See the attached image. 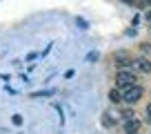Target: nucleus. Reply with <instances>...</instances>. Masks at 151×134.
<instances>
[{"mask_svg":"<svg viewBox=\"0 0 151 134\" xmlns=\"http://www.w3.org/2000/svg\"><path fill=\"white\" fill-rule=\"evenodd\" d=\"M122 116H124V119H127V121H129V119H133V112H129V110H124V112H122Z\"/></svg>","mask_w":151,"mask_h":134,"instance_id":"1a4fd4ad","label":"nucleus"},{"mask_svg":"<svg viewBox=\"0 0 151 134\" xmlns=\"http://www.w3.org/2000/svg\"><path fill=\"white\" fill-rule=\"evenodd\" d=\"M145 18H147V20H151V9H149V11L145 14Z\"/></svg>","mask_w":151,"mask_h":134,"instance_id":"ddd939ff","label":"nucleus"},{"mask_svg":"<svg viewBox=\"0 0 151 134\" xmlns=\"http://www.w3.org/2000/svg\"><path fill=\"white\" fill-rule=\"evenodd\" d=\"M109 100H111V103H120V100H122V98H120V94H118V90L109 92Z\"/></svg>","mask_w":151,"mask_h":134,"instance_id":"423d86ee","label":"nucleus"},{"mask_svg":"<svg viewBox=\"0 0 151 134\" xmlns=\"http://www.w3.org/2000/svg\"><path fill=\"white\" fill-rule=\"evenodd\" d=\"M49 94H53V90H45V92H33V94H31V98H40V96H49Z\"/></svg>","mask_w":151,"mask_h":134,"instance_id":"0eeeda50","label":"nucleus"},{"mask_svg":"<svg viewBox=\"0 0 151 134\" xmlns=\"http://www.w3.org/2000/svg\"><path fill=\"white\" fill-rule=\"evenodd\" d=\"M116 83H118V87H131L136 85V74L131 69H120L116 76Z\"/></svg>","mask_w":151,"mask_h":134,"instance_id":"f257e3e1","label":"nucleus"},{"mask_svg":"<svg viewBox=\"0 0 151 134\" xmlns=\"http://www.w3.org/2000/svg\"><path fill=\"white\" fill-rule=\"evenodd\" d=\"M142 94H145V92H142V87H138V85H131V87H127V90H124V94H122V100H127L129 105H131V103H138V100L142 98Z\"/></svg>","mask_w":151,"mask_h":134,"instance_id":"f03ea898","label":"nucleus"},{"mask_svg":"<svg viewBox=\"0 0 151 134\" xmlns=\"http://www.w3.org/2000/svg\"><path fill=\"white\" fill-rule=\"evenodd\" d=\"M87 58H89V60H96V58H98V52H91V54H89Z\"/></svg>","mask_w":151,"mask_h":134,"instance_id":"9b49d317","label":"nucleus"},{"mask_svg":"<svg viewBox=\"0 0 151 134\" xmlns=\"http://www.w3.org/2000/svg\"><path fill=\"white\" fill-rule=\"evenodd\" d=\"M11 121H14V125H22V116H20V114H14Z\"/></svg>","mask_w":151,"mask_h":134,"instance_id":"6e6552de","label":"nucleus"},{"mask_svg":"<svg viewBox=\"0 0 151 134\" xmlns=\"http://www.w3.org/2000/svg\"><path fill=\"white\" fill-rule=\"evenodd\" d=\"M76 23L80 25V27H82V29H87V23H85V20H82V18H78V20H76Z\"/></svg>","mask_w":151,"mask_h":134,"instance_id":"9d476101","label":"nucleus"},{"mask_svg":"<svg viewBox=\"0 0 151 134\" xmlns=\"http://www.w3.org/2000/svg\"><path fill=\"white\" fill-rule=\"evenodd\" d=\"M138 130H140V121L129 119L127 123H124V132H127V134H138Z\"/></svg>","mask_w":151,"mask_h":134,"instance_id":"39448f33","label":"nucleus"},{"mask_svg":"<svg viewBox=\"0 0 151 134\" xmlns=\"http://www.w3.org/2000/svg\"><path fill=\"white\" fill-rule=\"evenodd\" d=\"M133 65V60H131V56H127V54H116V67H118V72L120 69H127V67H131Z\"/></svg>","mask_w":151,"mask_h":134,"instance_id":"7ed1b4c3","label":"nucleus"},{"mask_svg":"<svg viewBox=\"0 0 151 134\" xmlns=\"http://www.w3.org/2000/svg\"><path fill=\"white\" fill-rule=\"evenodd\" d=\"M147 116H149V119H151V103H149V105H147Z\"/></svg>","mask_w":151,"mask_h":134,"instance_id":"f8f14e48","label":"nucleus"},{"mask_svg":"<svg viewBox=\"0 0 151 134\" xmlns=\"http://www.w3.org/2000/svg\"><path fill=\"white\" fill-rule=\"evenodd\" d=\"M133 67H136L138 72H147V74L151 72V63L147 60V58H136V60H133Z\"/></svg>","mask_w":151,"mask_h":134,"instance_id":"20e7f679","label":"nucleus"},{"mask_svg":"<svg viewBox=\"0 0 151 134\" xmlns=\"http://www.w3.org/2000/svg\"><path fill=\"white\" fill-rule=\"evenodd\" d=\"M145 52H151V45H145Z\"/></svg>","mask_w":151,"mask_h":134,"instance_id":"4468645a","label":"nucleus"}]
</instances>
